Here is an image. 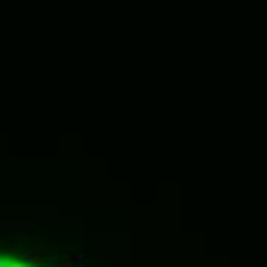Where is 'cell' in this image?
<instances>
[{
    "label": "cell",
    "instance_id": "cell-2",
    "mask_svg": "<svg viewBox=\"0 0 267 267\" xmlns=\"http://www.w3.org/2000/svg\"><path fill=\"white\" fill-rule=\"evenodd\" d=\"M71 261H74V267H83V264H86V255H83V252H77Z\"/></svg>",
    "mask_w": 267,
    "mask_h": 267
},
{
    "label": "cell",
    "instance_id": "cell-1",
    "mask_svg": "<svg viewBox=\"0 0 267 267\" xmlns=\"http://www.w3.org/2000/svg\"><path fill=\"white\" fill-rule=\"evenodd\" d=\"M28 261H31V264H37V261H43V249H37V252H28Z\"/></svg>",
    "mask_w": 267,
    "mask_h": 267
}]
</instances>
